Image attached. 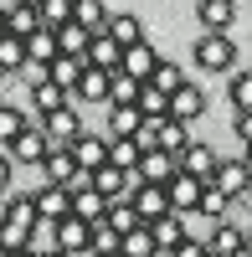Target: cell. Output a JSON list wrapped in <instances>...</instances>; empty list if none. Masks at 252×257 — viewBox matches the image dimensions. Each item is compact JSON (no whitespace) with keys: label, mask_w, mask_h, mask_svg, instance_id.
Returning <instances> with one entry per match:
<instances>
[{"label":"cell","mask_w":252,"mask_h":257,"mask_svg":"<svg viewBox=\"0 0 252 257\" xmlns=\"http://www.w3.org/2000/svg\"><path fill=\"white\" fill-rule=\"evenodd\" d=\"M196 62H201L206 72H232V67H237V41H232V36H216V31H201Z\"/></svg>","instance_id":"1"},{"label":"cell","mask_w":252,"mask_h":257,"mask_svg":"<svg viewBox=\"0 0 252 257\" xmlns=\"http://www.w3.org/2000/svg\"><path fill=\"white\" fill-rule=\"evenodd\" d=\"M211 185L221 190L226 201H237V196H247V185H252V170L242 165V155H232V160H216V175H211Z\"/></svg>","instance_id":"2"},{"label":"cell","mask_w":252,"mask_h":257,"mask_svg":"<svg viewBox=\"0 0 252 257\" xmlns=\"http://www.w3.org/2000/svg\"><path fill=\"white\" fill-rule=\"evenodd\" d=\"M216 160H221V155H216L211 144H201V139H191V144H185V155L175 160V170H180V175H191V180H201V185H206V180L216 175Z\"/></svg>","instance_id":"3"},{"label":"cell","mask_w":252,"mask_h":257,"mask_svg":"<svg viewBox=\"0 0 252 257\" xmlns=\"http://www.w3.org/2000/svg\"><path fill=\"white\" fill-rule=\"evenodd\" d=\"M206 113V93L196 88V82H185V88H175L170 98H165V118H175V123H196Z\"/></svg>","instance_id":"4"},{"label":"cell","mask_w":252,"mask_h":257,"mask_svg":"<svg viewBox=\"0 0 252 257\" xmlns=\"http://www.w3.org/2000/svg\"><path fill=\"white\" fill-rule=\"evenodd\" d=\"M31 206H36V221H52V226L72 216V196L62 185H41L36 196H31Z\"/></svg>","instance_id":"5"},{"label":"cell","mask_w":252,"mask_h":257,"mask_svg":"<svg viewBox=\"0 0 252 257\" xmlns=\"http://www.w3.org/2000/svg\"><path fill=\"white\" fill-rule=\"evenodd\" d=\"M155 67H160V52L150 47V41H139V47H123V52H118V72L134 77V82H150Z\"/></svg>","instance_id":"6"},{"label":"cell","mask_w":252,"mask_h":257,"mask_svg":"<svg viewBox=\"0 0 252 257\" xmlns=\"http://www.w3.org/2000/svg\"><path fill=\"white\" fill-rule=\"evenodd\" d=\"M47 134H41V123H26V128H21V134L11 139V149H6V155H11V165L21 160V165H41V155H47Z\"/></svg>","instance_id":"7"},{"label":"cell","mask_w":252,"mask_h":257,"mask_svg":"<svg viewBox=\"0 0 252 257\" xmlns=\"http://www.w3.org/2000/svg\"><path fill=\"white\" fill-rule=\"evenodd\" d=\"M165 201H170V216H191L196 211V201H201V180H191V175H170V185H165Z\"/></svg>","instance_id":"8"},{"label":"cell","mask_w":252,"mask_h":257,"mask_svg":"<svg viewBox=\"0 0 252 257\" xmlns=\"http://www.w3.org/2000/svg\"><path fill=\"white\" fill-rule=\"evenodd\" d=\"M41 134H47V144H62V149H67L77 134H82V118L72 113V103H67V108H57V113H47V118H41Z\"/></svg>","instance_id":"9"},{"label":"cell","mask_w":252,"mask_h":257,"mask_svg":"<svg viewBox=\"0 0 252 257\" xmlns=\"http://www.w3.org/2000/svg\"><path fill=\"white\" fill-rule=\"evenodd\" d=\"M67 155H72L77 170H88V175H93V170L108 160V139H103V134H77V139L67 144Z\"/></svg>","instance_id":"10"},{"label":"cell","mask_w":252,"mask_h":257,"mask_svg":"<svg viewBox=\"0 0 252 257\" xmlns=\"http://www.w3.org/2000/svg\"><path fill=\"white\" fill-rule=\"evenodd\" d=\"M93 190H98L103 201H129L134 175H123V170H113V165H98V170H93Z\"/></svg>","instance_id":"11"},{"label":"cell","mask_w":252,"mask_h":257,"mask_svg":"<svg viewBox=\"0 0 252 257\" xmlns=\"http://www.w3.org/2000/svg\"><path fill=\"white\" fill-rule=\"evenodd\" d=\"M196 16H201V26H206V31L226 36V31H232V21H237V0H201Z\"/></svg>","instance_id":"12"},{"label":"cell","mask_w":252,"mask_h":257,"mask_svg":"<svg viewBox=\"0 0 252 257\" xmlns=\"http://www.w3.org/2000/svg\"><path fill=\"white\" fill-rule=\"evenodd\" d=\"M185 144H191V123H175V118H160V128H155V149H160V155H170V160H180V155H185Z\"/></svg>","instance_id":"13"},{"label":"cell","mask_w":252,"mask_h":257,"mask_svg":"<svg viewBox=\"0 0 252 257\" xmlns=\"http://www.w3.org/2000/svg\"><path fill=\"white\" fill-rule=\"evenodd\" d=\"M170 175H175V160H170V155H160V149L139 155V170H134L139 185H170Z\"/></svg>","instance_id":"14"},{"label":"cell","mask_w":252,"mask_h":257,"mask_svg":"<svg viewBox=\"0 0 252 257\" xmlns=\"http://www.w3.org/2000/svg\"><path fill=\"white\" fill-rule=\"evenodd\" d=\"M103 36H108L118 52H123V47H139V41H144V21H139V16H129V11H123V16H108Z\"/></svg>","instance_id":"15"},{"label":"cell","mask_w":252,"mask_h":257,"mask_svg":"<svg viewBox=\"0 0 252 257\" xmlns=\"http://www.w3.org/2000/svg\"><path fill=\"white\" fill-rule=\"evenodd\" d=\"M41 175H47V185H67L72 175H77V165H72V155L62 144H52L47 155H41Z\"/></svg>","instance_id":"16"},{"label":"cell","mask_w":252,"mask_h":257,"mask_svg":"<svg viewBox=\"0 0 252 257\" xmlns=\"http://www.w3.org/2000/svg\"><path fill=\"white\" fill-rule=\"evenodd\" d=\"M206 257H242V231L232 221H216V231L206 237Z\"/></svg>","instance_id":"17"},{"label":"cell","mask_w":252,"mask_h":257,"mask_svg":"<svg viewBox=\"0 0 252 257\" xmlns=\"http://www.w3.org/2000/svg\"><path fill=\"white\" fill-rule=\"evenodd\" d=\"M150 242H155V252H175V247L185 242V221H180V216H160V221H150Z\"/></svg>","instance_id":"18"},{"label":"cell","mask_w":252,"mask_h":257,"mask_svg":"<svg viewBox=\"0 0 252 257\" xmlns=\"http://www.w3.org/2000/svg\"><path fill=\"white\" fill-rule=\"evenodd\" d=\"M82 67H98V72H118V47H113V41L98 31V36L88 41V52H82Z\"/></svg>","instance_id":"19"},{"label":"cell","mask_w":252,"mask_h":257,"mask_svg":"<svg viewBox=\"0 0 252 257\" xmlns=\"http://www.w3.org/2000/svg\"><path fill=\"white\" fill-rule=\"evenodd\" d=\"M21 52H26V62H31V67H47V62L57 57V31H47V26H41V31H31L26 41H21Z\"/></svg>","instance_id":"20"},{"label":"cell","mask_w":252,"mask_h":257,"mask_svg":"<svg viewBox=\"0 0 252 257\" xmlns=\"http://www.w3.org/2000/svg\"><path fill=\"white\" fill-rule=\"evenodd\" d=\"M67 93H62L57 88V82H47V77H41V82H31V108L41 113V118H47V113H57V108H67Z\"/></svg>","instance_id":"21"},{"label":"cell","mask_w":252,"mask_h":257,"mask_svg":"<svg viewBox=\"0 0 252 257\" xmlns=\"http://www.w3.org/2000/svg\"><path fill=\"white\" fill-rule=\"evenodd\" d=\"M72 26H82L88 36H98L108 26V11H103V0H72Z\"/></svg>","instance_id":"22"},{"label":"cell","mask_w":252,"mask_h":257,"mask_svg":"<svg viewBox=\"0 0 252 257\" xmlns=\"http://www.w3.org/2000/svg\"><path fill=\"white\" fill-rule=\"evenodd\" d=\"M72 98H82V103H108V72H98V67H82V77H77Z\"/></svg>","instance_id":"23"},{"label":"cell","mask_w":252,"mask_h":257,"mask_svg":"<svg viewBox=\"0 0 252 257\" xmlns=\"http://www.w3.org/2000/svg\"><path fill=\"white\" fill-rule=\"evenodd\" d=\"M77 77H82V62H77V57H52V62H47V82H57L67 98H72V88H77Z\"/></svg>","instance_id":"24"},{"label":"cell","mask_w":252,"mask_h":257,"mask_svg":"<svg viewBox=\"0 0 252 257\" xmlns=\"http://www.w3.org/2000/svg\"><path fill=\"white\" fill-rule=\"evenodd\" d=\"M196 211H201L206 221H226V216H232V201H226L221 190H216L211 180H206V185H201V201H196Z\"/></svg>","instance_id":"25"},{"label":"cell","mask_w":252,"mask_h":257,"mask_svg":"<svg viewBox=\"0 0 252 257\" xmlns=\"http://www.w3.org/2000/svg\"><path fill=\"white\" fill-rule=\"evenodd\" d=\"M134 98H139V82L123 72H108V103L103 108H134Z\"/></svg>","instance_id":"26"},{"label":"cell","mask_w":252,"mask_h":257,"mask_svg":"<svg viewBox=\"0 0 252 257\" xmlns=\"http://www.w3.org/2000/svg\"><path fill=\"white\" fill-rule=\"evenodd\" d=\"M103 226H108L113 237H129V231L139 226V216H134L129 201H108V211H103Z\"/></svg>","instance_id":"27"},{"label":"cell","mask_w":252,"mask_h":257,"mask_svg":"<svg viewBox=\"0 0 252 257\" xmlns=\"http://www.w3.org/2000/svg\"><path fill=\"white\" fill-rule=\"evenodd\" d=\"M103 211H108V201H103L98 190H82V196H72V216H77L82 226H98Z\"/></svg>","instance_id":"28"},{"label":"cell","mask_w":252,"mask_h":257,"mask_svg":"<svg viewBox=\"0 0 252 257\" xmlns=\"http://www.w3.org/2000/svg\"><path fill=\"white\" fill-rule=\"evenodd\" d=\"M88 31H82V26H72V21H67V26H57V57H77L82 62V52H88Z\"/></svg>","instance_id":"29"},{"label":"cell","mask_w":252,"mask_h":257,"mask_svg":"<svg viewBox=\"0 0 252 257\" xmlns=\"http://www.w3.org/2000/svg\"><path fill=\"white\" fill-rule=\"evenodd\" d=\"M103 165L134 175V170H139V144H134V139H108V160H103Z\"/></svg>","instance_id":"30"},{"label":"cell","mask_w":252,"mask_h":257,"mask_svg":"<svg viewBox=\"0 0 252 257\" xmlns=\"http://www.w3.org/2000/svg\"><path fill=\"white\" fill-rule=\"evenodd\" d=\"M31 31H41V21H36V11H31V6H11V11H6V36H16V41H26Z\"/></svg>","instance_id":"31"},{"label":"cell","mask_w":252,"mask_h":257,"mask_svg":"<svg viewBox=\"0 0 252 257\" xmlns=\"http://www.w3.org/2000/svg\"><path fill=\"white\" fill-rule=\"evenodd\" d=\"M118 257H160L150 242V226H134L129 237H118Z\"/></svg>","instance_id":"32"},{"label":"cell","mask_w":252,"mask_h":257,"mask_svg":"<svg viewBox=\"0 0 252 257\" xmlns=\"http://www.w3.org/2000/svg\"><path fill=\"white\" fill-rule=\"evenodd\" d=\"M36 21H41L47 31L67 26V21H72V0H41V6H36Z\"/></svg>","instance_id":"33"},{"label":"cell","mask_w":252,"mask_h":257,"mask_svg":"<svg viewBox=\"0 0 252 257\" xmlns=\"http://www.w3.org/2000/svg\"><path fill=\"white\" fill-rule=\"evenodd\" d=\"M150 88H155V93H165V98H170L175 88H185V72L175 67V62H160V67L150 72Z\"/></svg>","instance_id":"34"},{"label":"cell","mask_w":252,"mask_h":257,"mask_svg":"<svg viewBox=\"0 0 252 257\" xmlns=\"http://www.w3.org/2000/svg\"><path fill=\"white\" fill-rule=\"evenodd\" d=\"M139 123H144V118H139L134 108H108V139H134Z\"/></svg>","instance_id":"35"},{"label":"cell","mask_w":252,"mask_h":257,"mask_svg":"<svg viewBox=\"0 0 252 257\" xmlns=\"http://www.w3.org/2000/svg\"><path fill=\"white\" fill-rule=\"evenodd\" d=\"M26 252H36V257L57 252V226H52V221H36V226H31V237H26Z\"/></svg>","instance_id":"36"},{"label":"cell","mask_w":252,"mask_h":257,"mask_svg":"<svg viewBox=\"0 0 252 257\" xmlns=\"http://www.w3.org/2000/svg\"><path fill=\"white\" fill-rule=\"evenodd\" d=\"M26 123H31V118L21 113V108H6V103H0V149H11V139H16Z\"/></svg>","instance_id":"37"},{"label":"cell","mask_w":252,"mask_h":257,"mask_svg":"<svg viewBox=\"0 0 252 257\" xmlns=\"http://www.w3.org/2000/svg\"><path fill=\"white\" fill-rule=\"evenodd\" d=\"M26 67V52H21L16 36H0V72H21Z\"/></svg>","instance_id":"38"},{"label":"cell","mask_w":252,"mask_h":257,"mask_svg":"<svg viewBox=\"0 0 252 257\" xmlns=\"http://www.w3.org/2000/svg\"><path fill=\"white\" fill-rule=\"evenodd\" d=\"M232 103H237V113H252V72L232 77Z\"/></svg>","instance_id":"39"},{"label":"cell","mask_w":252,"mask_h":257,"mask_svg":"<svg viewBox=\"0 0 252 257\" xmlns=\"http://www.w3.org/2000/svg\"><path fill=\"white\" fill-rule=\"evenodd\" d=\"M170 257H206V242H201V237H185V242H180Z\"/></svg>","instance_id":"40"},{"label":"cell","mask_w":252,"mask_h":257,"mask_svg":"<svg viewBox=\"0 0 252 257\" xmlns=\"http://www.w3.org/2000/svg\"><path fill=\"white\" fill-rule=\"evenodd\" d=\"M11 170H16V165H11V155L0 149V196H11Z\"/></svg>","instance_id":"41"},{"label":"cell","mask_w":252,"mask_h":257,"mask_svg":"<svg viewBox=\"0 0 252 257\" xmlns=\"http://www.w3.org/2000/svg\"><path fill=\"white\" fill-rule=\"evenodd\" d=\"M237 139L252 144V113H237Z\"/></svg>","instance_id":"42"},{"label":"cell","mask_w":252,"mask_h":257,"mask_svg":"<svg viewBox=\"0 0 252 257\" xmlns=\"http://www.w3.org/2000/svg\"><path fill=\"white\" fill-rule=\"evenodd\" d=\"M11 6H31V11H36V6H41V0H11Z\"/></svg>","instance_id":"43"},{"label":"cell","mask_w":252,"mask_h":257,"mask_svg":"<svg viewBox=\"0 0 252 257\" xmlns=\"http://www.w3.org/2000/svg\"><path fill=\"white\" fill-rule=\"evenodd\" d=\"M242 165H247V170H252V144H247V155H242Z\"/></svg>","instance_id":"44"},{"label":"cell","mask_w":252,"mask_h":257,"mask_svg":"<svg viewBox=\"0 0 252 257\" xmlns=\"http://www.w3.org/2000/svg\"><path fill=\"white\" fill-rule=\"evenodd\" d=\"M11 257H36V252H26V247H21V252H11Z\"/></svg>","instance_id":"45"},{"label":"cell","mask_w":252,"mask_h":257,"mask_svg":"<svg viewBox=\"0 0 252 257\" xmlns=\"http://www.w3.org/2000/svg\"><path fill=\"white\" fill-rule=\"evenodd\" d=\"M0 36H6V11H0Z\"/></svg>","instance_id":"46"},{"label":"cell","mask_w":252,"mask_h":257,"mask_svg":"<svg viewBox=\"0 0 252 257\" xmlns=\"http://www.w3.org/2000/svg\"><path fill=\"white\" fill-rule=\"evenodd\" d=\"M47 257H67V252H47Z\"/></svg>","instance_id":"47"},{"label":"cell","mask_w":252,"mask_h":257,"mask_svg":"<svg viewBox=\"0 0 252 257\" xmlns=\"http://www.w3.org/2000/svg\"><path fill=\"white\" fill-rule=\"evenodd\" d=\"M0 211H6V196H0Z\"/></svg>","instance_id":"48"},{"label":"cell","mask_w":252,"mask_h":257,"mask_svg":"<svg viewBox=\"0 0 252 257\" xmlns=\"http://www.w3.org/2000/svg\"><path fill=\"white\" fill-rule=\"evenodd\" d=\"M247 201H252V185H247Z\"/></svg>","instance_id":"49"}]
</instances>
